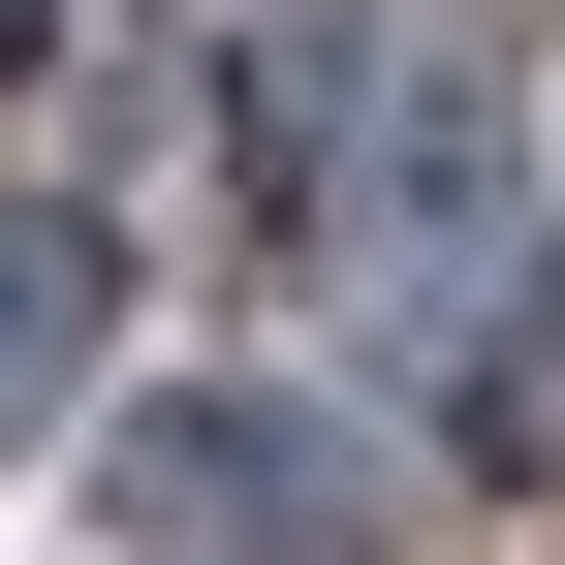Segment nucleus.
<instances>
[{
	"label": "nucleus",
	"mask_w": 565,
	"mask_h": 565,
	"mask_svg": "<svg viewBox=\"0 0 565 565\" xmlns=\"http://www.w3.org/2000/svg\"><path fill=\"white\" fill-rule=\"evenodd\" d=\"M0 63H32V0H0Z\"/></svg>",
	"instance_id": "nucleus-2"
},
{
	"label": "nucleus",
	"mask_w": 565,
	"mask_h": 565,
	"mask_svg": "<svg viewBox=\"0 0 565 565\" xmlns=\"http://www.w3.org/2000/svg\"><path fill=\"white\" fill-rule=\"evenodd\" d=\"M126 534H221V565H315V440H252V408H158V440H126Z\"/></svg>",
	"instance_id": "nucleus-1"
}]
</instances>
